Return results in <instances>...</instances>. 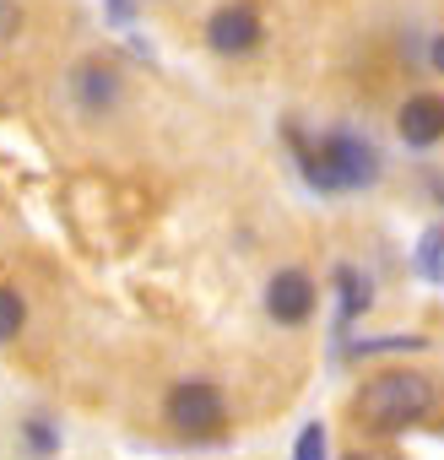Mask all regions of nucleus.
Listing matches in <instances>:
<instances>
[{
  "instance_id": "nucleus-1",
  "label": "nucleus",
  "mask_w": 444,
  "mask_h": 460,
  "mask_svg": "<svg viewBox=\"0 0 444 460\" xmlns=\"http://www.w3.org/2000/svg\"><path fill=\"white\" fill-rule=\"evenodd\" d=\"M433 379L417 374V368H385L374 374L363 390H358V417L374 428V433H401L412 422H422L433 411Z\"/></svg>"
},
{
  "instance_id": "nucleus-3",
  "label": "nucleus",
  "mask_w": 444,
  "mask_h": 460,
  "mask_svg": "<svg viewBox=\"0 0 444 460\" xmlns=\"http://www.w3.org/2000/svg\"><path fill=\"white\" fill-rule=\"evenodd\" d=\"M168 411V428H179L184 438H217L222 428H228V401H222V390L211 379H184L168 390L163 401Z\"/></svg>"
},
{
  "instance_id": "nucleus-2",
  "label": "nucleus",
  "mask_w": 444,
  "mask_h": 460,
  "mask_svg": "<svg viewBox=\"0 0 444 460\" xmlns=\"http://www.w3.org/2000/svg\"><path fill=\"white\" fill-rule=\"evenodd\" d=\"M298 157H304V179H309L315 190H325V195L369 190V184L379 179V152H374L363 136H352V130H331V136L309 141Z\"/></svg>"
},
{
  "instance_id": "nucleus-13",
  "label": "nucleus",
  "mask_w": 444,
  "mask_h": 460,
  "mask_svg": "<svg viewBox=\"0 0 444 460\" xmlns=\"http://www.w3.org/2000/svg\"><path fill=\"white\" fill-rule=\"evenodd\" d=\"M293 460H325V428H320V422H309V428L298 433V449H293Z\"/></svg>"
},
{
  "instance_id": "nucleus-14",
  "label": "nucleus",
  "mask_w": 444,
  "mask_h": 460,
  "mask_svg": "<svg viewBox=\"0 0 444 460\" xmlns=\"http://www.w3.org/2000/svg\"><path fill=\"white\" fill-rule=\"evenodd\" d=\"M428 60H433V71H444V33L433 39V49H428Z\"/></svg>"
},
{
  "instance_id": "nucleus-7",
  "label": "nucleus",
  "mask_w": 444,
  "mask_h": 460,
  "mask_svg": "<svg viewBox=\"0 0 444 460\" xmlns=\"http://www.w3.org/2000/svg\"><path fill=\"white\" fill-rule=\"evenodd\" d=\"M395 130H401V141L406 146H439L444 141V98H433V93H412L406 103H401V114H395Z\"/></svg>"
},
{
  "instance_id": "nucleus-5",
  "label": "nucleus",
  "mask_w": 444,
  "mask_h": 460,
  "mask_svg": "<svg viewBox=\"0 0 444 460\" xmlns=\"http://www.w3.org/2000/svg\"><path fill=\"white\" fill-rule=\"evenodd\" d=\"M120 98H125V82H120V66L114 60L93 55V60L71 66V103L82 114H114Z\"/></svg>"
},
{
  "instance_id": "nucleus-9",
  "label": "nucleus",
  "mask_w": 444,
  "mask_h": 460,
  "mask_svg": "<svg viewBox=\"0 0 444 460\" xmlns=\"http://www.w3.org/2000/svg\"><path fill=\"white\" fill-rule=\"evenodd\" d=\"M336 288H342V320H358V314L369 309V298H374L369 277H363V271H352V266H342V271H336Z\"/></svg>"
},
{
  "instance_id": "nucleus-15",
  "label": "nucleus",
  "mask_w": 444,
  "mask_h": 460,
  "mask_svg": "<svg viewBox=\"0 0 444 460\" xmlns=\"http://www.w3.org/2000/svg\"><path fill=\"white\" fill-rule=\"evenodd\" d=\"M347 460H363V455H347Z\"/></svg>"
},
{
  "instance_id": "nucleus-6",
  "label": "nucleus",
  "mask_w": 444,
  "mask_h": 460,
  "mask_svg": "<svg viewBox=\"0 0 444 460\" xmlns=\"http://www.w3.org/2000/svg\"><path fill=\"white\" fill-rule=\"evenodd\" d=\"M266 314L277 325H304L315 314V277L298 271V266H282L271 282H266Z\"/></svg>"
},
{
  "instance_id": "nucleus-12",
  "label": "nucleus",
  "mask_w": 444,
  "mask_h": 460,
  "mask_svg": "<svg viewBox=\"0 0 444 460\" xmlns=\"http://www.w3.org/2000/svg\"><path fill=\"white\" fill-rule=\"evenodd\" d=\"M17 33H22V0H0V49L17 44Z\"/></svg>"
},
{
  "instance_id": "nucleus-10",
  "label": "nucleus",
  "mask_w": 444,
  "mask_h": 460,
  "mask_svg": "<svg viewBox=\"0 0 444 460\" xmlns=\"http://www.w3.org/2000/svg\"><path fill=\"white\" fill-rule=\"evenodd\" d=\"M22 325H28V304H22V293H17V288H0V347L17 341Z\"/></svg>"
},
{
  "instance_id": "nucleus-4",
  "label": "nucleus",
  "mask_w": 444,
  "mask_h": 460,
  "mask_svg": "<svg viewBox=\"0 0 444 460\" xmlns=\"http://www.w3.org/2000/svg\"><path fill=\"white\" fill-rule=\"evenodd\" d=\"M206 44L211 55H255L261 49V12L250 6V0H228V6H217L206 17Z\"/></svg>"
},
{
  "instance_id": "nucleus-11",
  "label": "nucleus",
  "mask_w": 444,
  "mask_h": 460,
  "mask_svg": "<svg viewBox=\"0 0 444 460\" xmlns=\"http://www.w3.org/2000/svg\"><path fill=\"white\" fill-rule=\"evenodd\" d=\"M22 438H28V449H33L39 460H49V455L60 449V433H55L49 417H28V422H22Z\"/></svg>"
},
{
  "instance_id": "nucleus-8",
  "label": "nucleus",
  "mask_w": 444,
  "mask_h": 460,
  "mask_svg": "<svg viewBox=\"0 0 444 460\" xmlns=\"http://www.w3.org/2000/svg\"><path fill=\"white\" fill-rule=\"evenodd\" d=\"M417 277L444 288V222H439V227H428V234L417 239Z\"/></svg>"
}]
</instances>
